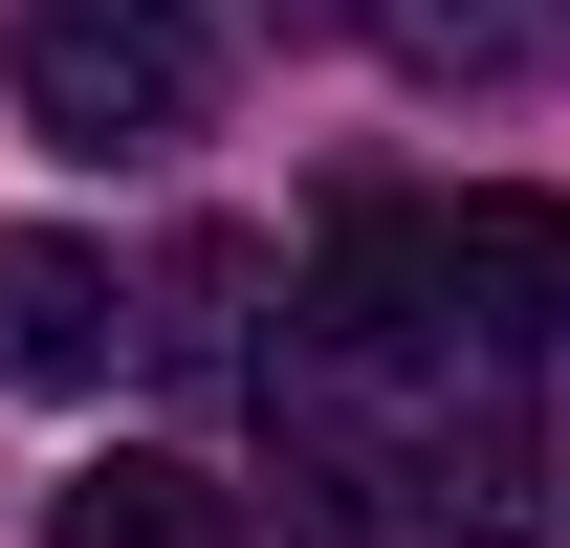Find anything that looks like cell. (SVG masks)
I'll list each match as a JSON object with an SVG mask.
<instances>
[{"label":"cell","instance_id":"obj_1","mask_svg":"<svg viewBox=\"0 0 570 548\" xmlns=\"http://www.w3.org/2000/svg\"><path fill=\"white\" fill-rule=\"evenodd\" d=\"M0 88L45 154H176L219 110V45L198 0H0Z\"/></svg>","mask_w":570,"mask_h":548},{"label":"cell","instance_id":"obj_2","mask_svg":"<svg viewBox=\"0 0 570 548\" xmlns=\"http://www.w3.org/2000/svg\"><path fill=\"white\" fill-rule=\"evenodd\" d=\"M417 219H439V330L483 351L570 330V198H417Z\"/></svg>","mask_w":570,"mask_h":548},{"label":"cell","instance_id":"obj_3","mask_svg":"<svg viewBox=\"0 0 570 548\" xmlns=\"http://www.w3.org/2000/svg\"><path fill=\"white\" fill-rule=\"evenodd\" d=\"M110 351H132L110 242H0V395H110Z\"/></svg>","mask_w":570,"mask_h":548},{"label":"cell","instance_id":"obj_4","mask_svg":"<svg viewBox=\"0 0 570 548\" xmlns=\"http://www.w3.org/2000/svg\"><path fill=\"white\" fill-rule=\"evenodd\" d=\"M45 548H242V505H219L198 461H88L67 505H45Z\"/></svg>","mask_w":570,"mask_h":548},{"label":"cell","instance_id":"obj_5","mask_svg":"<svg viewBox=\"0 0 570 548\" xmlns=\"http://www.w3.org/2000/svg\"><path fill=\"white\" fill-rule=\"evenodd\" d=\"M373 45L417 88H504V67H549V0H352Z\"/></svg>","mask_w":570,"mask_h":548}]
</instances>
